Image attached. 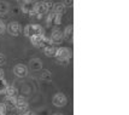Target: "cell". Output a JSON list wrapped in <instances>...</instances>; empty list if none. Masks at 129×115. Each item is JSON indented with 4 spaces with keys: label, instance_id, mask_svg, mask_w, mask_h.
Wrapping results in <instances>:
<instances>
[{
    "label": "cell",
    "instance_id": "9",
    "mask_svg": "<svg viewBox=\"0 0 129 115\" xmlns=\"http://www.w3.org/2000/svg\"><path fill=\"white\" fill-rule=\"evenodd\" d=\"M64 40V35H63L62 30H59V29H54L50 35V41L51 44H62V41Z\"/></svg>",
    "mask_w": 129,
    "mask_h": 115
},
{
    "label": "cell",
    "instance_id": "6",
    "mask_svg": "<svg viewBox=\"0 0 129 115\" xmlns=\"http://www.w3.org/2000/svg\"><path fill=\"white\" fill-rule=\"evenodd\" d=\"M6 30H7V33L10 35H12V36H18V35L22 34L23 28L18 22H10L6 26Z\"/></svg>",
    "mask_w": 129,
    "mask_h": 115
},
{
    "label": "cell",
    "instance_id": "17",
    "mask_svg": "<svg viewBox=\"0 0 129 115\" xmlns=\"http://www.w3.org/2000/svg\"><path fill=\"white\" fill-rule=\"evenodd\" d=\"M10 11V5L6 1H0V16H4Z\"/></svg>",
    "mask_w": 129,
    "mask_h": 115
},
{
    "label": "cell",
    "instance_id": "12",
    "mask_svg": "<svg viewBox=\"0 0 129 115\" xmlns=\"http://www.w3.org/2000/svg\"><path fill=\"white\" fill-rule=\"evenodd\" d=\"M34 4H35V3H33L31 0H25V1H23L22 6H21V12L28 15L29 12L34 9Z\"/></svg>",
    "mask_w": 129,
    "mask_h": 115
},
{
    "label": "cell",
    "instance_id": "23",
    "mask_svg": "<svg viewBox=\"0 0 129 115\" xmlns=\"http://www.w3.org/2000/svg\"><path fill=\"white\" fill-rule=\"evenodd\" d=\"M6 63V57L4 53H0V67L1 65H4V64Z\"/></svg>",
    "mask_w": 129,
    "mask_h": 115
},
{
    "label": "cell",
    "instance_id": "8",
    "mask_svg": "<svg viewBox=\"0 0 129 115\" xmlns=\"http://www.w3.org/2000/svg\"><path fill=\"white\" fill-rule=\"evenodd\" d=\"M28 67L23 63H18L13 67V74L16 75L17 78H25L28 75Z\"/></svg>",
    "mask_w": 129,
    "mask_h": 115
},
{
    "label": "cell",
    "instance_id": "16",
    "mask_svg": "<svg viewBox=\"0 0 129 115\" xmlns=\"http://www.w3.org/2000/svg\"><path fill=\"white\" fill-rule=\"evenodd\" d=\"M64 39L68 41H70V42H73V35H74V27L73 26H68L65 30H64Z\"/></svg>",
    "mask_w": 129,
    "mask_h": 115
},
{
    "label": "cell",
    "instance_id": "22",
    "mask_svg": "<svg viewBox=\"0 0 129 115\" xmlns=\"http://www.w3.org/2000/svg\"><path fill=\"white\" fill-rule=\"evenodd\" d=\"M5 30H6V26H5V23H4L3 21H1V19H0V35L3 34V33H4Z\"/></svg>",
    "mask_w": 129,
    "mask_h": 115
},
{
    "label": "cell",
    "instance_id": "26",
    "mask_svg": "<svg viewBox=\"0 0 129 115\" xmlns=\"http://www.w3.org/2000/svg\"><path fill=\"white\" fill-rule=\"evenodd\" d=\"M3 76H4V72H3V70H1V68H0V79H1Z\"/></svg>",
    "mask_w": 129,
    "mask_h": 115
},
{
    "label": "cell",
    "instance_id": "13",
    "mask_svg": "<svg viewBox=\"0 0 129 115\" xmlns=\"http://www.w3.org/2000/svg\"><path fill=\"white\" fill-rule=\"evenodd\" d=\"M65 11H67V6L63 3H57V4H53V6H52V12H54L57 15L62 16L63 13H65Z\"/></svg>",
    "mask_w": 129,
    "mask_h": 115
},
{
    "label": "cell",
    "instance_id": "27",
    "mask_svg": "<svg viewBox=\"0 0 129 115\" xmlns=\"http://www.w3.org/2000/svg\"><path fill=\"white\" fill-rule=\"evenodd\" d=\"M25 115H36V114H35V113H33V111H28Z\"/></svg>",
    "mask_w": 129,
    "mask_h": 115
},
{
    "label": "cell",
    "instance_id": "1",
    "mask_svg": "<svg viewBox=\"0 0 129 115\" xmlns=\"http://www.w3.org/2000/svg\"><path fill=\"white\" fill-rule=\"evenodd\" d=\"M23 33L27 38H34L38 35H44L45 34V29L42 28V26L40 24H28L25 26V28L23 29Z\"/></svg>",
    "mask_w": 129,
    "mask_h": 115
},
{
    "label": "cell",
    "instance_id": "10",
    "mask_svg": "<svg viewBox=\"0 0 129 115\" xmlns=\"http://www.w3.org/2000/svg\"><path fill=\"white\" fill-rule=\"evenodd\" d=\"M62 23V16L57 15L54 12H48L47 13V24L52 26H59Z\"/></svg>",
    "mask_w": 129,
    "mask_h": 115
},
{
    "label": "cell",
    "instance_id": "11",
    "mask_svg": "<svg viewBox=\"0 0 129 115\" xmlns=\"http://www.w3.org/2000/svg\"><path fill=\"white\" fill-rule=\"evenodd\" d=\"M5 96L7 98H16L18 96V90H17V87H15L13 85H7L5 90Z\"/></svg>",
    "mask_w": 129,
    "mask_h": 115
},
{
    "label": "cell",
    "instance_id": "2",
    "mask_svg": "<svg viewBox=\"0 0 129 115\" xmlns=\"http://www.w3.org/2000/svg\"><path fill=\"white\" fill-rule=\"evenodd\" d=\"M52 6H53V4L51 1H39V3L34 4V11L38 12L40 16H44L50 12Z\"/></svg>",
    "mask_w": 129,
    "mask_h": 115
},
{
    "label": "cell",
    "instance_id": "28",
    "mask_svg": "<svg viewBox=\"0 0 129 115\" xmlns=\"http://www.w3.org/2000/svg\"><path fill=\"white\" fill-rule=\"evenodd\" d=\"M18 1H25V0H18Z\"/></svg>",
    "mask_w": 129,
    "mask_h": 115
},
{
    "label": "cell",
    "instance_id": "29",
    "mask_svg": "<svg viewBox=\"0 0 129 115\" xmlns=\"http://www.w3.org/2000/svg\"><path fill=\"white\" fill-rule=\"evenodd\" d=\"M54 115H63V114H54Z\"/></svg>",
    "mask_w": 129,
    "mask_h": 115
},
{
    "label": "cell",
    "instance_id": "18",
    "mask_svg": "<svg viewBox=\"0 0 129 115\" xmlns=\"http://www.w3.org/2000/svg\"><path fill=\"white\" fill-rule=\"evenodd\" d=\"M7 82H6V80L4 79V78H1L0 79V93H4L6 90V87H7Z\"/></svg>",
    "mask_w": 129,
    "mask_h": 115
},
{
    "label": "cell",
    "instance_id": "19",
    "mask_svg": "<svg viewBox=\"0 0 129 115\" xmlns=\"http://www.w3.org/2000/svg\"><path fill=\"white\" fill-rule=\"evenodd\" d=\"M41 79H44V80H50L51 73L48 70H44V69H42V72H41Z\"/></svg>",
    "mask_w": 129,
    "mask_h": 115
},
{
    "label": "cell",
    "instance_id": "5",
    "mask_svg": "<svg viewBox=\"0 0 129 115\" xmlns=\"http://www.w3.org/2000/svg\"><path fill=\"white\" fill-rule=\"evenodd\" d=\"M30 41H31V44H33L34 46H36V47H39V49H45L46 46L51 44L50 38H47L45 34L30 38Z\"/></svg>",
    "mask_w": 129,
    "mask_h": 115
},
{
    "label": "cell",
    "instance_id": "24",
    "mask_svg": "<svg viewBox=\"0 0 129 115\" xmlns=\"http://www.w3.org/2000/svg\"><path fill=\"white\" fill-rule=\"evenodd\" d=\"M63 4L67 6V7H71L74 4V1L73 0H63Z\"/></svg>",
    "mask_w": 129,
    "mask_h": 115
},
{
    "label": "cell",
    "instance_id": "7",
    "mask_svg": "<svg viewBox=\"0 0 129 115\" xmlns=\"http://www.w3.org/2000/svg\"><path fill=\"white\" fill-rule=\"evenodd\" d=\"M52 103L53 105H56L58 108H63V107H65L68 103V98L67 96L62 93V92H58L56 93L54 96H53V99H52Z\"/></svg>",
    "mask_w": 129,
    "mask_h": 115
},
{
    "label": "cell",
    "instance_id": "25",
    "mask_svg": "<svg viewBox=\"0 0 129 115\" xmlns=\"http://www.w3.org/2000/svg\"><path fill=\"white\" fill-rule=\"evenodd\" d=\"M13 10H15V15H17V13H19V10H21V9H18V7H15V9H13Z\"/></svg>",
    "mask_w": 129,
    "mask_h": 115
},
{
    "label": "cell",
    "instance_id": "21",
    "mask_svg": "<svg viewBox=\"0 0 129 115\" xmlns=\"http://www.w3.org/2000/svg\"><path fill=\"white\" fill-rule=\"evenodd\" d=\"M6 107L4 103H0V115H6Z\"/></svg>",
    "mask_w": 129,
    "mask_h": 115
},
{
    "label": "cell",
    "instance_id": "20",
    "mask_svg": "<svg viewBox=\"0 0 129 115\" xmlns=\"http://www.w3.org/2000/svg\"><path fill=\"white\" fill-rule=\"evenodd\" d=\"M28 15H29V16H30L31 18H33V19H40V18L42 17V16H40L39 13H38V12H35V11H34V9H33V10H31L30 12H29Z\"/></svg>",
    "mask_w": 129,
    "mask_h": 115
},
{
    "label": "cell",
    "instance_id": "3",
    "mask_svg": "<svg viewBox=\"0 0 129 115\" xmlns=\"http://www.w3.org/2000/svg\"><path fill=\"white\" fill-rule=\"evenodd\" d=\"M15 109H16L21 115H25L27 113H28V111H30L28 102H27V101H25V99H24L23 97H19V96H17V97H16Z\"/></svg>",
    "mask_w": 129,
    "mask_h": 115
},
{
    "label": "cell",
    "instance_id": "14",
    "mask_svg": "<svg viewBox=\"0 0 129 115\" xmlns=\"http://www.w3.org/2000/svg\"><path fill=\"white\" fill-rule=\"evenodd\" d=\"M29 68H31L33 70H35V72L41 70V69H42V62L40 61L39 58H33V59H30V62H29Z\"/></svg>",
    "mask_w": 129,
    "mask_h": 115
},
{
    "label": "cell",
    "instance_id": "4",
    "mask_svg": "<svg viewBox=\"0 0 129 115\" xmlns=\"http://www.w3.org/2000/svg\"><path fill=\"white\" fill-rule=\"evenodd\" d=\"M71 56V52L68 47H60V49H57L56 51V55L54 57L57 58V61L59 63H67L69 61V58Z\"/></svg>",
    "mask_w": 129,
    "mask_h": 115
},
{
    "label": "cell",
    "instance_id": "15",
    "mask_svg": "<svg viewBox=\"0 0 129 115\" xmlns=\"http://www.w3.org/2000/svg\"><path fill=\"white\" fill-rule=\"evenodd\" d=\"M56 51H57V47L53 45V44H50V45H47L45 49H44V53H45L47 57H54Z\"/></svg>",
    "mask_w": 129,
    "mask_h": 115
}]
</instances>
